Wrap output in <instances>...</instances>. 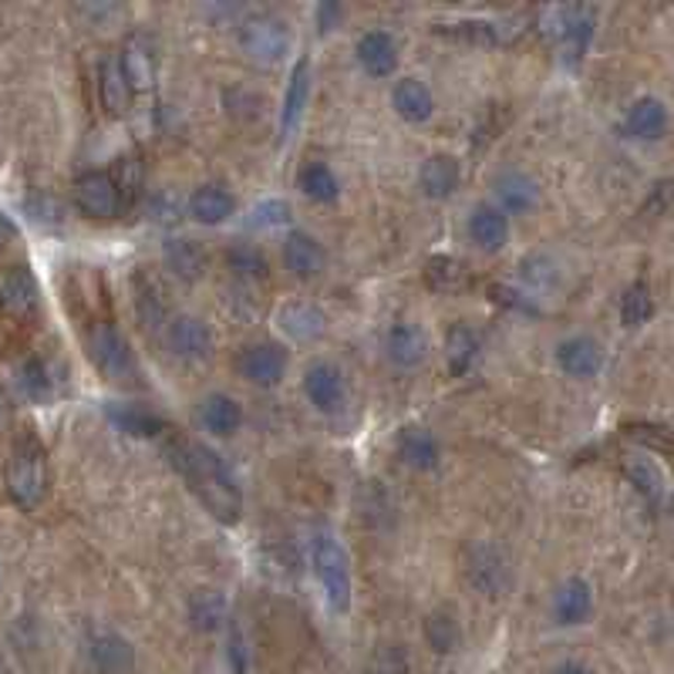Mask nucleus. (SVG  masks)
Masks as SVG:
<instances>
[{
	"label": "nucleus",
	"mask_w": 674,
	"mask_h": 674,
	"mask_svg": "<svg viewBox=\"0 0 674 674\" xmlns=\"http://www.w3.org/2000/svg\"><path fill=\"white\" fill-rule=\"evenodd\" d=\"M591 610H594V594H591V583H587V580L573 576V580H567L563 587L557 591L553 614H557L560 624H567V627L583 624V620L591 617Z\"/></svg>",
	"instance_id": "obj_22"
},
{
	"label": "nucleus",
	"mask_w": 674,
	"mask_h": 674,
	"mask_svg": "<svg viewBox=\"0 0 674 674\" xmlns=\"http://www.w3.org/2000/svg\"><path fill=\"white\" fill-rule=\"evenodd\" d=\"M290 222V206L284 199H266L260 206H253L250 219H247V227L250 230H281Z\"/></svg>",
	"instance_id": "obj_40"
},
{
	"label": "nucleus",
	"mask_w": 674,
	"mask_h": 674,
	"mask_svg": "<svg viewBox=\"0 0 674 674\" xmlns=\"http://www.w3.org/2000/svg\"><path fill=\"white\" fill-rule=\"evenodd\" d=\"M227 661H230V674H247V648H243L240 627H233V631H230V651H227Z\"/></svg>",
	"instance_id": "obj_47"
},
{
	"label": "nucleus",
	"mask_w": 674,
	"mask_h": 674,
	"mask_svg": "<svg viewBox=\"0 0 674 674\" xmlns=\"http://www.w3.org/2000/svg\"><path fill=\"white\" fill-rule=\"evenodd\" d=\"M240 372L250 385L277 388L287 372V354L277 344H253L240 357Z\"/></svg>",
	"instance_id": "obj_8"
},
{
	"label": "nucleus",
	"mask_w": 674,
	"mask_h": 674,
	"mask_svg": "<svg viewBox=\"0 0 674 674\" xmlns=\"http://www.w3.org/2000/svg\"><path fill=\"white\" fill-rule=\"evenodd\" d=\"M190 216L196 222H206V227H216V222L233 216V196L222 186H199L190 196Z\"/></svg>",
	"instance_id": "obj_30"
},
{
	"label": "nucleus",
	"mask_w": 674,
	"mask_h": 674,
	"mask_svg": "<svg viewBox=\"0 0 674 674\" xmlns=\"http://www.w3.org/2000/svg\"><path fill=\"white\" fill-rule=\"evenodd\" d=\"M425 638H429L432 651H438V654L456 651L459 641H462L459 620H456L453 614H448V610H435V614L425 620Z\"/></svg>",
	"instance_id": "obj_35"
},
{
	"label": "nucleus",
	"mask_w": 674,
	"mask_h": 674,
	"mask_svg": "<svg viewBox=\"0 0 674 674\" xmlns=\"http://www.w3.org/2000/svg\"><path fill=\"white\" fill-rule=\"evenodd\" d=\"M313 553V570H318L324 594L331 601L334 610H347L351 607V567H347V553L331 533H318L310 544Z\"/></svg>",
	"instance_id": "obj_3"
},
{
	"label": "nucleus",
	"mask_w": 674,
	"mask_h": 674,
	"mask_svg": "<svg viewBox=\"0 0 674 674\" xmlns=\"http://www.w3.org/2000/svg\"><path fill=\"white\" fill-rule=\"evenodd\" d=\"M199 422L213 435H233L243 425V409L230 395H209L199 409Z\"/></svg>",
	"instance_id": "obj_26"
},
{
	"label": "nucleus",
	"mask_w": 674,
	"mask_h": 674,
	"mask_svg": "<svg viewBox=\"0 0 674 674\" xmlns=\"http://www.w3.org/2000/svg\"><path fill=\"white\" fill-rule=\"evenodd\" d=\"M8 492L24 510H37L48 496V456L34 435H21L8 462Z\"/></svg>",
	"instance_id": "obj_2"
},
{
	"label": "nucleus",
	"mask_w": 674,
	"mask_h": 674,
	"mask_svg": "<svg viewBox=\"0 0 674 674\" xmlns=\"http://www.w3.org/2000/svg\"><path fill=\"white\" fill-rule=\"evenodd\" d=\"M169 456L175 472L190 482V489L196 492V500L222 523V526H233L243 513V496L230 476V469L222 466V459L206 448L203 442H190V438H179L169 445Z\"/></svg>",
	"instance_id": "obj_1"
},
{
	"label": "nucleus",
	"mask_w": 674,
	"mask_h": 674,
	"mask_svg": "<svg viewBox=\"0 0 674 674\" xmlns=\"http://www.w3.org/2000/svg\"><path fill=\"white\" fill-rule=\"evenodd\" d=\"M118 68L132 92H149L156 84V48L146 34H132L118 55Z\"/></svg>",
	"instance_id": "obj_7"
},
{
	"label": "nucleus",
	"mask_w": 674,
	"mask_h": 674,
	"mask_svg": "<svg viewBox=\"0 0 674 674\" xmlns=\"http://www.w3.org/2000/svg\"><path fill=\"white\" fill-rule=\"evenodd\" d=\"M75 203L88 219H112L122 206V196L108 172H84L75 183Z\"/></svg>",
	"instance_id": "obj_5"
},
{
	"label": "nucleus",
	"mask_w": 674,
	"mask_h": 674,
	"mask_svg": "<svg viewBox=\"0 0 674 674\" xmlns=\"http://www.w3.org/2000/svg\"><path fill=\"white\" fill-rule=\"evenodd\" d=\"M88 661L99 674H132L135 667V651L122 635L102 631L88 641Z\"/></svg>",
	"instance_id": "obj_11"
},
{
	"label": "nucleus",
	"mask_w": 674,
	"mask_h": 674,
	"mask_svg": "<svg viewBox=\"0 0 674 674\" xmlns=\"http://www.w3.org/2000/svg\"><path fill=\"white\" fill-rule=\"evenodd\" d=\"M391 105L395 112L404 118V122H412V125H422L432 118L435 112V99H432V88L419 78H401L395 84V92H391Z\"/></svg>",
	"instance_id": "obj_15"
},
{
	"label": "nucleus",
	"mask_w": 674,
	"mask_h": 674,
	"mask_svg": "<svg viewBox=\"0 0 674 674\" xmlns=\"http://www.w3.org/2000/svg\"><path fill=\"white\" fill-rule=\"evenodd\" d=\"M0 304L11 318H31L37 310V281L27 266H11L0 281Z\"/></svg>",
	"instance_id": "obj_12"
},
{
	"label": "nucleus",
	"mask_w": 674,
	"mask_h": 674,
	"mask_svg": "<svg viewBox=\"0 0 674 674\" xmlns=\"http://www.w3.org/2000/svg\"><path fill=\"white\" fill-rule=\"evenodd\" d=\"M476 354H479V341L469 328H453L445 338V362H448V372L453 375H466L476 362Z\"/></svg>",
	"instance_id": "obj_32"
},
{
	"label": "nucleus",
	"mask_w": 674,
	"mask_h": 674,
	"mask_svg": "<svg viewBox=\"0 0 674 674\" xmlns=\"http://www.w3.org/2000/svg\"><path fill=\"white\" fill-rule=\"evenodd\" d=\"M425 274H429V284L435 290H456L462 284V266L456 260H448V256H435Z\"/></svg>",
	"instance_id": "obj_43"
},
{
	"label": "nucleus",
	"mask_w": 674,
	"mask_h": 674,
	"mask_svg": "<svg viewBox=\"0 0 674 674\" xmlns=\"http://www.w3.org/2000/svg\"><path fill=\"white\" fill-rule=\"evenodd\" d=\"M419 183H422V193L432 196V199H448L459 183H462V169L453 156H432L422 172H419Z\"/></svg>",
	"instance_id": "obj_20"
},
{
	"label": "nucleus",
	"mask_w": 674,
	"mask_h": 674,
	"mask_svg": "<svg viewBox=\"0 0 674 674\" xmlns=\"http://www.w3.org/2000/svg\"><path fill=\"white\" fill-rule=\"evenodd\" d=\"M105 412H108V419H112V425L118 432L135 435V438H152V435L165 432V422L156 412L142 409V404H118V401H112Z\"/></svg>",
	"instance_id": "obj_25"
},
{
	"label": "nucleus",
	"mask_w": 674,
	"mask_h": 674,
	"mask_svg": "<svg viewBox=\"0 0 674 674\" xmlns=\"http://www.w3.org/2000/svg\"><path fill=\"white\" fill-rule=\"evenodd\" d=\"M297 186L304 190V196H310L313 203H334L341 196V183L338 175L324 165V162H307L297 175Z\"/></svg>",
	"instance_id": "obj_31"
},
{
	"label": "nucleus",
	"mask_w": 674,
	"mask_h": 674,
	"mask_svg": "<svg viewBox=\"0 0 674 674\" xmlns=\"http://www.w3.org/2000/svg\"><path fill=\"white\" fill-rule=\"evenodd\" d=\"M654 313V300H651V290L644 284H631L620 297V321L627 328H641L648 324V318Z\"/></svg>",
	"instance_id": "obj_36"
},
{
	"label": "nucleus",
	"mask_w": 674,
	"mask_h": 674,
	"mask_svg": "<svg viewBox=\"0 0 674 674\" xmlns=\"http://www.w3.org/2000/svg\"><path fill=\"white\" fill-rule=\"evenodd\" d=\"M277 324H281V331L287 338L304 341V344L324 338V331H328V318L313 304H287V307H281Z\"/></svg>",
	"instance_id": "obj_17"
},
{
	"label": "nucleus",
	"mask_w": 674,
	"mask_h": 674,
	"mask_svg": "<svg viewBox=\"0 0 674 674\" xmlns=\"http://www.w3.org/2000/svg\"><path fill=\"white\" fill-rule=\"evenodd\" d=\"M18 385L31 401H48L52 398V375L44 362H24L18 372Z\"/></svg>",
	"instance_id": "obj_39"
},
{
	"label": "nucleus",
	"mask_w": 674,
	"mask_h": 674,
	"mask_svg": "<svg viewBox=\"0 0 674 674\" xmlns=\"http://www.w3.org/2000/svg\"><path fill=\"white\" fill-rule=\"evenodd\" d=\"M27 206H31V216H34L37 222H58V216H61V206H58L52 196H41V193L31 196Z\"/></svg>",
	"instance_id": "obj_46"
},
{
	"label": "nucleus",
	"mask_w": 674,
	"mask_h": 674,
	"mask_svg": "<svg viewBox=\"0 0 674 674\" xmlns=\"http://www.w3.org/2000/svg\"><path fill=\"white\" fill-rule=\"evenodd\" d=\"M135 294H139V313H142V321L149 324V328H159V321H162V300H159V290H156V284H146V277L139 274L135 277Z\"/></svg>",
	"instance_id": "obj_44"
},
{
	"label": "nucleus",
	"mask_w": 674,
	"mask_h": 674,
	"mask_svg": "<svg viewBox=\"0 0 674 674\" xmlns=\"http://www.w3.org/2000/svg\"><path fill=\"white\" fill-rule=\"evenodd\" d=\"M227 263L237 277H250V281H263L266 277V256L256 247H237L227 253Z\"/></svg>",
	"instance_id": "obj_41"
},
{
	"label": "nucleus",
	"mask_w": 674,
	"mask_h": 674,
	"mask_svg": "<svg viewBox=\"0 0 674 674\" xmlns=\"http://www.w3.org/2000/svg\"><path fill=\"white\" fill-rule=\"evenodd\" d=\"M667 128V108L658 102V99H638L631 108H627V118H624V132L631 135V139H661Z\"/></svg>",
	"instance_id": "obj_23"
},
{
	"label": "nucleus",
	"mask_w": 674,
	"mask_h": 674,
	"mask_svg": "<svg viewBox=\"0 0 674 674\" xmlns=\"http://www.w3.org/2000/svg\"><path fill=\"white\" fill-rule=\"evenodd\" d=\"M112 183H115V190H118L122 199H135V196H139V186H142V162L135 159V156L118 159Z\"/></svg>",
	"instance_id": "obj_42"
},
{
	"label": "nucleus",
	"mask_w": 674,
	"mask_h": 674,
	"mask_svg": "<svg viewBox=\"0 0 674 674\" xmlns=\"http://www.w3.org/2000/svg\"><path fill=\"white\" fill-rule=\"evenodd\" d=\"M152 209L159 213V219H162V222H172V219L179 216V209H183V206H179V203H169V196L162 193V196H159V199L152 203Z\"/></svg>",
	"instance_id": "obj_49"
},
{
	"label": "nucleus",
	"mask_w": 674,
	"mask_h": 674,
	"mask_svg": "<svg viewBox=\"0 0 674 674\" xmlns=\"http://www.w3.org/2000/svg\"><path fill=\"white\" fill-rule=\"evenodd\" d=\"M594 37V14L583 11V8H570V21H567V34L560 44H567V52L573 58H580L583 52H587V44Z\"/></svg>",
	"instance_id": "obj_38"
},
{
	"label": "nucleus",
	"mask_w": 674,
	"mask_h": 674,
	"mask_svg": "<svg viewBox=\"0 0 674 674\" xmlns=\"http://www.w3.org/2000/svg\"><path fill=\"white\" fill-rule=\"evenodd\" d=\"M307 99H310V61L300 58L294 65V75L287 81V95H284V112H281V135H284V139H290L294 128L300 125Z\"/></svg>",
	"instance_id": "obj_21"
},
{
	"label": "nucleus",
	"mask_w": 674,
	"mask_h": 674,
	"mask_svg": "<svg viewBox=\"0 0 674 674\" xmlns=\"http://www.w3.org/2000/svg\"><path fill=\"white\" fill-rule=\"evenodd\" d=\"M466 573L472 580V587L485 591L489 597H496L506 587V563L496 550H489V547L472 550V560H469Z\"/></svg>",
	"instance_id": "obj_24"
},
{
	"label": "nucleus",
	"mask_w": 674,
	"mask_h": 674,
	"mask_svg": "<svg viewBox=\"0 0 674 674\" xmlns=\"http://www.w3.org/2000/svg\"><path fill=\"white\" fill-rule=\"evenodd\" d=\"M284 263L294 277L300 281H313V277H321L324 274V263H328V253L324 247L307 237V233H290L287 243H284Z\"/></svg>",
	"instance_id": "obj_13"
},
{
	"label": "nucleus",
	"mask_w": 674,
	"mask_h": 674,
	"mask_svg": "<svg viewBox=\"0 0 674 674\" xmlns=\"http://www.w3.org/2000/svg\"><path fill=\"white\" fill-rule=\"evenodd\" d=\"M165 344L175 357H183V362H206L213 354V334L196 318H175L165 331Z\"/></svg>",
	"instance_id": "obj_9"
},
{
	"label": "nucleus",
	"mask_w": 674,
	"mask_h": 674,
	"mask_svg": "<svg viewBox=\"0 0 674 674\" xmlns=\"http://www.w3.org/2000/svg\"><path fill=\"white\" fill-rule=\"evenodd\" d=\"M162 256H165V266L172 270V274L183 277V281H196V277L203 274V266H206L203 247H199L196 240H190V237L169 240L165 250H162Z\"/></svg>",
	"instance_id": "obj_29"
},
{
	"label": "nucleus",
	"mask_w": 674,
	"mask_h": 674,
	"mask_svg": "<svg viewBox=\"0 0 674 674\" xmlns=\"http://www.w3.org/2000/svg\"><path fill=\"white\" fill-rule=\"evenodd\" d=\"M4 237H8V227H4V219H0V243H4Z\"/></svg>",
	"instance_id": "obj_50"
},
{
	"label": "nucleus",
	"mask_w": 674,
	"mask_h": 674,
	"mask_svg": "<svg viewBox=\"0 0 674 674\" xmlns=\"http://www.w3.org/2000/svg\"><path fill=\"white\" fill-rule=\"evenodd\" d=\"M469 237L485 253L503 250L506 240H510V216L503 209H496V206H479L469 216Z\"/></svg>",
	"instance_id": "obj_16"
},
{
	"label": "nucleus",
	"mask_w": 674,
	"mask_h": 674,
	"mask_svg": "<svg viewBox=\"0 0 674 674\" xmlns=\"http://www.w3.org/2000/svg\"><path fill=\"white\" fill-rule=\"evenodd\" d=\"M341 18H344L341 4H321V8H318V21H321V31H324V34H328Z\"/></svg>",
	"instance_id": "obj_48"
},
{
	"label": "nucleus",
	"mask_w": 674,
	"mask_h": 674,
	"mask_svg": "<svg viewBox=\"0 0 674 674\" xmlns=\"http://www.w3.org/2000/svg\"><path fill=\"white\" fill-rule=\"evenodd\" d=\"M304 395L318 412H338L344 401V378L334 365H310L304 375Z\"/></svg>",
	"instance_id": "obj_10"
},
{
	"label": "nucleus",
	"mask_w": 674,
	"mask_h": 674,
	"mask_svg": "<svg viewBox=\"0 0 674 674\" xmlns=\"http://www.w3.org/2000/svg\"><path fill=\"white\" fill-rule=\"evenodd\" d=\"M492 193H496V203H500L496 209L503 213H526L536 206V183L523 172H503Z\"/></svg>",
	"instance_id": "obj_27"
},
{
	"label": "nucleus",
	"mask_w": 674,
	"mask_h": 674,
	"mask_svg": "<svg viewBox=\"0 0 674 674\" xmlns=\"http://www.w3.org/2000/svg\"><path fill=\"white\" fill-rule=\"evenodd\" d=\"M190 620L196 631H216V627L227 620V601L216 591H196L190 597Z\"/></svg>",
	"instance_id": "obj_33"
},
{
	"label": "nucleus",
	"mask_w": 674,
	"mask_h": 674,
	"mask_svg": "<svg viewBox=\"0 0 674 674\" xmlns=\"http://www.w3.org/2000/svg\"><path fill=\"white\" fill-rule=\"evenodd\" d=\"M398 456L404 459V466H412V469H435L438 445H435L432 432H425L419 425H409V429H401V435H398Z\"/></svg>",
	"instance_id": "obj_28"
},
{
	"label": "nucleus",
	"mask_w": 674,
	"mask_h": 674,
	"mask_svg": "<svg viewBox=\"0 0 674 674\" xmlns=\"http://www.w3.org/2000/svg\"><path fill=\"white\" fill-rule=\"evenodd\" d=\"M357 61H362V68L375 78H388L398 65V48L391 34L385 31H368L362 34V41H357Z\"/></svg>",
	"instance_id": "obj_19"
},
{
	"label": "nucleus",
	"mask_w": 674,
	"mask_h": 674,
	"mask_svg": "<svg viewBox=\"0 0 674 674\" xmlns=\"http://www.w3.org/2000/svg\"><path fill=\"white\" fill-rule=\"evenodd\" d=\"M99 84H102V105L108 108V115H122L132 102V88H128V81H125L115 58H108L102 65V81Z\"/></svg>",
	"instance_id": "obj_34"
},
{
	"label": "nucleus",
	"mask_w": 674,
	"mask_h": 674,
	"mask_svg": "<svg viewBox=\"0 0 674 674\" xmlns=\"http://www.w3.org/2000/svg\"><path fill=\"white\" fill-rule=\"evenodd\" d=\"M627 476H631V482L638 485V492L648 503H661V496H664V476H661V469L651 459H631V462H627Z\"/></svg>",
	"instance_id": "obj_37"
},
{
	"label": "nucleus",
	"mask_w": 674,
	"mask_h": 674,
	"mask_svg": "<svg viewBox=\"0 0 674 674\" xmlns=\"http://www.w3.org/2000/svg\"><path fill=\"white\" fill-rule=\"evenodd\" d=\"M557 362L570 378H594L604 368V351L594 338H567L557 347Z\"/></svg>",
	"instance_id": "obj_14"
},
{
	"label": "nucleus",
	"mask_w": 674,
	"mask_h": 674,
	"mask_svg": "<svg viewBox=\"0 0 674 674\" xmlns=\"http://www.w3.org/2000/svg\"><path fill=\"white\" fill-rule=\"evenodd\" d=\"M240 48L243 55L253 61V65H263V68H274L284 61L287 48H290V31L281 18L274 14H260V18H250L243 27H240Z\"/></svg>",
	"instance_id": "obj_4"
},
{
	"label": "nucleus",
	"mask_w": 674,
	"mask_h": 674,
	"mask_svg": "<svg viewBox=\"0 0 674 674\" xmlns=\"http://www.w3.org/2000/svg\"><path fill=\"white\" fill-rule=\"evenodd\" d=\"M368 674H409V654L398 644L378 648V654L368 664Z\"/></svg>",
	"instance_id": "obj_45"
},
{
	"label": "nucleus",
	"mask_w": 674,
	"mask_h": 674,
	"mask_svg": "<svg viewBox=\"0 0 674 674\" xmlns=\"http://www.w3.org/2000/svg\"><path fill=\"white\" fill-rule=\"evenodd\" d=\"M385 347H388V357H391L398 368H415V365L425 362L429 338H425V331L415 328V324H395V328L388 331Z\"/></svg>",
	"instance_id": "obj_18"
},
{
	"label": "nucleus",
	"mask_w": 674,
	"mask_h": 674,
	"mask_svg": "<svg viewBox=\"0 0 674 674\" xmlns=\"http://www.w3.org/2000/svg\"><path fill=\"white\" fill-rule=\"evenodd\" d=\"M88 347H92V362L99 365V372H105L112 381H125L135 372L132 351H128V344L122 341V334L112 324H99L92 331V341H88Z\"/></svg>",
	"instance_id": "obj_6"
}]
</instances>
